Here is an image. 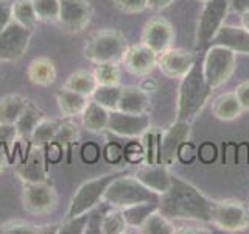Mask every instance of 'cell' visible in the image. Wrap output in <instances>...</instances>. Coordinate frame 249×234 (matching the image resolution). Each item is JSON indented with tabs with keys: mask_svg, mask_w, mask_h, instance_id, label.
Wrapping results in <instances>:
<instances>
[{
	"mask_svg": "<svg viewBox=\"0 0 249 234\" xmlns=\"http://www.w3.org/2000/svg\"><path fill=\"white\" fill-rule=\"evenodd\" d=\"M215 201L192 183L173 175L168 189L160 195L159 213L170 220L212 223Z\"/></svg>",
	"mask_w": 249,
	"mask_h": 234,
	"instance_id": "cell-1",
	"label": "cell"
},
{
	"mask_svg": "<svg viewBox=\"0 0 249 234\" xmlns=\"http://www.w3.org/2000/svg\"><path fill=\"white\" fill-rule=\"evenodd\" d=\"M202 57L204 52L196 55L192 69L187 72L185 77L181 78L178 88V98H176V120L182 122H193L196 116L206 106L210 97V86L204 77V69H202Z\"/></svg>",
	"mask_w": 249,
	"mask_h": 234,
	"instance_id": "cell-2",
	"label": "cell"
},
{
	"mask_svg": "<svg viewBox=\"0 0 249 234\" xmlns=\"http://www.w3.org/2000/svg\"><path fill=\"white\" fill-rule=\"evenodd\" d=\"M103 200L109 203L112 208L123 209L137 203L145 201H156L159 203L160 195L140 183L136 176H128L126 174L115 178L114 181L107 186Z\"/></svg>",
	"mask_w": 249,
	"mask_h": 234,
	"instance_id": "cell-3",
	"label": "cell"
},
{
	"mask_svg": "<svg viewBox=\"0 0 249 234\" xmlns=\"http://www.w3.org/2000/svg\"><path fill=\"white\" fill-rule=\"evenodd\" d=\"M128 49L126 39L117 30H101L89 38L84 47V57L93 64L100 62H122Z\"/></svg>",
	"mask_w": 249,
	"mask_h": 234,
	"instance_id": "cell-4",
	"label": "cell"
},
{
	"mask_svg": "<svg viewBox=\"0 0 249 234\" xmlns=\"http://www.w3.org/2000/svg\"><path fill=\"white\" fill-rule=\"evenodd\" d=\"M124 174H126V172H112V174H106L97 178H92L89 181H84L73 194L72 200H70L67 213H66V218L89 213V211L95 208L98 203L103 201L107 186L111 184L115 178H119Z\"/></svg>",
	"mask_w": 249,
	"mask_h": 234,
	"instance_id": "cell-5",
	"label": "cell"
},
{
	"mask_svg": "<svg viewBox=\"0 0 249 234\" xmlns=\"http://www.w3.org/2000/svg\"><path fill=\"white\" fill-rule=\"evenodd\" d=\"M235 53L232 50L223 45L210 44L202 57V69H204V77L210 89L213 91L228 81L235 70Z\"/></svg>",
	"mask_w": 249,
	"mask_h": 234,
	"instance_id": "cell-6",
	"label": "cell"
},
{
	"mask_svg": "<svg viewBox=\"0 0 249 234\" xmlns=\"http://www.w3.org/2000/svg\"><path fill=\"white\" fill-rule=\"evenodd\" d=\"M229 10L231 0H206L196 25L198 50H202L204 47L210 45L215 33L224 23Z\"/></svg>",
	"mask_w": 249,
	"mask_h": 234,
	"instance_id": "cell-7",
	"label": "cell"
},
{
	"mask_svg": "<svg viewBox=\"0 0 249 234\" xmlns=\"http://www.w3.org/2000/svg\"><path fill=\"white\" fill-rule=\"evenodd\" d=\"M58 205V195L47 181L25 183L22 189V206L33 215L49 214Z\"/></svg>",
	"mask_w": 249,
	"mask_h": 234,
	"instance_id": "cell-8",
	"label": "cell"
},
{
	"mask_svg": "<svg viewBox=\"0 0 249 234\" xmlns=\"http://www.w3.org/2000/svg\"><path fill=\"white\" fill-rule=\"evenodd\" d=\"M212 225L223 231L237 233L249 225V213L243 203L235 200L215 201Z\"/></svg>",
	"mask_w": 249,
	"mask_h": 234,
	"instance_id": "cell-9",
	"label": "cell"
},
{
	"mask_svg": "<svg viewBox=\"0 0 249 234\" xmlns=\"http://www.w3.org/2000/svg\"><path fill=\"white\" fill-rule=\"evenodd\" d=\"M31 41V30L11 22L0 31V62H13L23 57Z\"/></svg>",
	"mask_w": 249,
	"mask_h": 234,
	"instance_id": "cell-10",
	"label": "cell"
},
{
	"mask_svg": "<svg viewBox=\"0 0 249 234\" xmlns=\"http://www.w3.org/2000/svg\"><path fill=\"white\" fill-rule=\"evenodd\" d=\"M92 5L89 0H59V25L70 33L83 31L92 19Z\"/></svg>",
	"mask_w": 249,
	"mask_h": 234,
	"instance_id": "cell-11",
	"label": "cell"
},
{
	"mask_svg": "<svg viewBox=\"0 0 249 234\" xmlns=\"http://www.w3.org/2000/svg\"><path fill=\"white\" fill-rule=\"evenodd\" d=\"M151 122L148 114H129L115 109L109 113L107 130L122 137H139L150 131Z\"/></svg>",
	"mask_w": 249,
	"mask_h": 234,
	"instance_id": "cell-12",
	"label": "cell"
},
{
	"mask_svg": "<svg viewBox=\"0 0 249 234\" xmlns=\"http://www.w3.org/2000/svg\"><path fill=\"white\" fill-rule=\"evenodd\" d=\"M190 137V122L176 120L171 127L163 133L159 140V162L171 166L176 158L178 152L184 142Z\"/></svg>",
	"mask_w": 249,
	"mask_h": 234,
	"instance_id": "cell-13",
	"label": "cell"
},
{
	"mask_svg": "<svg viewBox=\"0 0 249 234\" xmlns=\"http://www.w3.org/2000/svg\"><path fill=\"white\" fill-rule=\"evenodd\" d=\"M195 59H196V55L170 47V49L159 53L158 67L165 77L173 78V80H181L192 69Z\"/></svg>",
	"mask_w": 249,
	"mask_h": 234,
	"instance_id": "cell-14",
	"label": "cell"
},
{
	"mask_svg": "<svg viewBox=\"0 0 249 234\" xmlns=\"http://www.w3.org/2000/svg\"><path fill=\"white\" fill-rule=\"evenodd\" d=\"M175 39V31L171 23L165 19H151L145 23L142 30V44L150 47L156 53H162L171 47Z\"/></svg>",
	"mask_w": 249,
	"mask_h": 234,
	"instance_id": "cell-15",
	"label": "cell"
},
{
	"mask_svg": "<svg viewBox=\"0 0 249 234\" xmlns=\"http://www.w3.org/2000/svg\"><path fill=\"white\" fill-rule=\"evenodd\" d=\"M124 69L132 75H148L151 70L158 66V53L153 52L150 47L140 42L139 45H131L124 52L122 59Z\"/></svg>",
	"mask_w": 249,
	"mask_h": 234,
	"instance_id": "cell-16",
	"label": "cell"
},
{
	"mask_svg": "<svg viewBox=\"0 0 249 234\" xmlns=\"http://www.w3.org/2000/svg\"><path fill=\"white\" fill-rule=\"evenodd\" d=\"M18 175L23 183H42L47 181L45 156L41 145L33 144L27 155V158L16 167Z\"/></svg>",
	"mask_w": 249,
	"mask_h": 234,
	"instance_id": "cell-17",
	"label": "cell"
},
{
	"mask_svg": "<svg viewBox=\"0 0 249 234\" xmlns=\"http://www.w3.org/2000/svg\"><path fill=\"white\" fill-rule=\"evenodd\" d=\"M216 45H223L226 49L232 50L233 53L249 55V31L243 27L223 25L216 31L212 42Z\"/></svg>",
	"mask_w": 249,
	"mask_h": 234,
	"instance_id": "cell-18",
	"label": "cell"
},
{
	"mask_svg": "<svg viewBox=\"0 0 249 234\" xmlns=\"http://www.w3.org/2000/svg\"><path fill=\"white\" fill-rule=\"evenodd\" d=\"M134 176L140 183H143L148 189L154 191L159 195L168 189L171 179H173V175L170 174L168 166H165V164H148L145 167H140Z\"/></svg>",
	"mask_w": 249,
	"mask_h": 234,
	"instance_id": "cell-19",
	"label": "cell"
},
{
	"mask_svg": "<svg viewBox=\"0 0 249 234\" xmlns=\"http://www.w3.org/2000/svg\"><path fill=\"white\" fill-rule=\"evenodd\" d=\"M151 108V98L142 86H122L119 111L129 114H148Z\"/></svg>",
	"mask_w": 249,
	"mask_h": 234,
	"instance_id": "cell-20",
	"label": "cell"
},
{
	"mask_svg": "<svg viewBox=\"0 0 249 234\" xmlns=\"http://www.w3.org/2000/svg\"><path fill=\"white\" fill-rule=\"evenodd\" d=\"M56 67L50 58L39 57L30 61L27 67L28 80L36 86H50L56 81Z\"/></svg>",
	"mask_w": 249,
	"mask_h": 234,
	"instance_id": "cell-21",
	"label": "cell"
},
{
	"mask_svg": "<svg viewBox=\"0 0 249 234\" xmlns=\"http://www.w3.org/2000/svg\"><path fill=\"white\" fill-rule=\"evenodd\" d=\"M90 97H86L83 94H78L75 91H70L66 88H61L56 92V103L61 114L64 117H75L81 116L83 111L88 106Z\"/></svg>",
	"mask_w": 249,
	"mask_h": 234,
	"instance_id": "cell-22",
	"label": "cell"
},
{
	"mask_svg": "<svg viewBox=\"0 0 249 234\" xmlns=\"http://www.w3.org/2000/svg\"><path fill=\"white\" fill-rule=\"evenodd\" d=\"M241 111L243 108H241L235 92H224L218 96L212 103V113L218 120H233L241 114Z\"/></svg>",
	"mask_w": 249,
	"mask_h": 234,
	"instance_id": "cell-23",
	"label": "cell"
},
{
	"mask_svg": "<svg viewBox=\"0 0 249 234\" xmlns=\"http://www.w3.org/2000/svg\"><path fill=\"white\" fill-rule=\"evenodd\" d=\"M109 109L105 106H101L97 101H89L88 106L83 111V125L84 128L90 131V133H101L107 130V123H109Z\"/></svg>",
	"mask_w": 249,
	"mask_h": 234,
	"instance_id": "cell-24",
	"label": "cell"
},
{
	"mask_svg": "<svg viewBox=\"0 0 249 234\" xmlns=\"http://www.w3.org/2000/svg\"><path fill=\"white\" fill-rule=\"evenodd\" d=\"M28 100L18 94L0 98V123H16L20 114L25 111Z\"/></svg>",
	"mask_w": 249,
	"mask_h": 234,
	"instance_id": "cell-25",
	"label": "cell"
},
{
	"mask_svg": "<svg viewBox=\"0 0 249 234\" xmlns=\"http://www.w3.org/2000/svg\"><path fill=\"white\" fill-rule=\"evenodd\" d=\"M98 86L97 78L90 70H76V72L70 74L62 88L75 91L78 94H83L86 97H92L93 91Z\"/></svg>",
	"mask_w": 249,
	"mask_h": 234,
	"instance_id": "cell-26",
	"label": "cell"
},
{
	"mask_svg": "<svg viewBox=\"0 0 249 234\" xmlns=\"http://www.w3.org/2000/svg\"><path fill=\"white\" fill-rule=\"evenodd\" d=\"M158 209H159V203L145 201V203H137V205L123 208L122 213H123L124 220H126V225L131 226V228L139 230L146 218L150 217L153 213H156Z\"/></svg>",
	"mask_w": 249,
	"mask_h": 234,
	"instance_id": "cell-27",
	"label": "cell"
},
{
	"mask_svg": "<svg viewBox=\"0 0 249 234\" xmlns=\"http://www.w3.org/2000/svg\"><path fill=\"white\" fill-rule=\"evenodd\" d=\"M41 119H44L42 113L39 111V109L33 103H31V101H28L25 111L20 114L18 122H16V128H18L19 137L25 139V140H30L31 135H33L35 127L39 123V120H41Z\"/></svg>",
	"mask_w": 249,
	"mask_h": 234,
	"instance_id": "cell-28",
	"label": "cell"
},
{
	"mask_svg": "<svg viewBox=\"0 0 249 234\" xmlns=\"http://www.w3.org/2000/svg\"><path fill=\"white\" fill-rule=\"evenodd\" d=\"M122 96V86L119 84H98L92 94V100L105 106L109 111H115L119 108Z\"/></svg>",
	"mask_w": 249,
	"mask_h": 234,
	"instance_id": "cell-29",
	"label": "cell"
},
{
	"mask_svg": "<svg viewBox=\"0 0 249 234\" xmlns=\"http://www.w3.org/2000/svg\"><path fill=\"white\" fill-rule=\"evenodd\" d=\"M143 234H173L176 233V226L173 220L159 213V209L153 213L150 217L143 222V225L137 230Z\"/></svg>",
	"mask_w": 249,
	"mask_h": 234,
	"instance_id": "cell-30",
	"label": "cell"
},
{
	"mask_svg": "<svg viewBox=\"0 0 249 234\" xmlns=\"http://www.w3.org/2000/svg\"><path fill=\"white\" fill-rule=\"evenodd\" d=\"M13 19L19 25L33 30L37 23V16L35 11L33 0H14L13 2Z\"/></svg>",
	"mask_w": 249,
	"mask_h": 234,
	"instance_id": "cell-31",
	"label": "cell"
},
{
	"mask_svg": "<svg viewBox=\"0 0 249 234\" xmlns=\"http://www.w3.org/2000/svg\"><path fill=\"white\" fill-rule=\"evenodd\" d=\"M61 122L59 120H49V119H41L39 123L35 127L33 135H31V142L36 145H47L53 144V139L56 136V131L59 128Z\"/></svg>",
	"mask_w": 249,
	"mask_h": 234,
	"instance_id": "cell-32",
	"label": "cell"
},
{
	"mask_svg": "<svg viewBox=\"0 0 249 234\" xmlns=\"http://www.w3.org/2000/svg\"><path fill=\"white\" fill-rule=\"evenodd\" d=\"M80 136H81L80 128H78V125L75 122L72 120L61 122L59 128L56 131V136L53 139V144L59 145L61 148H70L80 140Z\"/></svg>",
	"mask_w": 249,
	"mask_h": 234,
	"instance_id": "cell-33",
	"label": "cell"
},
{
	"mask_svg": "<svg viewBox=\"0 0 249 234\" xmlns=\"http://www.w3.org/2000/svg\"><path fill=\"white\" fill-rule=\"evenodd\" d=\"M126 220H124L122 209L111 208L106 213L103 223H101V233L103 234H123L126 233Z\"/></svg>",
	"mask_w": 249,
	"mask_h": 234,
	"instance_id": "cell-34",
	"label": "cell"
},
{
	"mask_svg": "<svg viewBox=\"0 0 249 234\" xmlns=\"http://www.w3.org/2000/svg\"><path fill=\"white\" fill-rule=\"evenodd\" d=\"M93 75L98 84H119L120 67L117 66V62H100V64H95Z\"/></svg>",
	"mask_w": 249,
	"mask_h": 234,
	"instance_id": "cell-35",
	"label": "cell"
},
{
	"mask_svg": "<svg viewBox=\"0 0 249 234\" xmlns=\"http://www.w3.org/2000/svg\"><path fill=\"white\" fill-rule=\"evenodd\" d=\"M35 11L39 20L58 22L59 18V0H33Z\"/></svg>",
	"mask_w": 249,
	"mask_h": 234,
	"instance_id": "cell-36",
	"label": "cell"
},
{
	"mask_svg": "<svg viewBox=\"0 0 249 234\" xmlns=\"http://www.w3.org/2000/svg\"><path fill=\"white\" fill-rule=\"evenodd\" d=\"M89 213L64 218V222L59 225V233L62 234H84L86 233V223H88Z\"/></svg>",
	"mask_w": 249,
	"mask_h": 234,
	"instance_id": "cell-37",
	"label": "cell"
},
{
	"mask_svg": "<svg viewBox=\"0 0 249 234\" xmlns=\"http://www.w3.org/2000/svg\"><path fill=\"white\" fill-rule=\"evenodd\" d=\"M0 233H5V234H36L37 225H31L28 222H22V220L6 222L3 225H0Z\"/></svg>",
	"mask_w": 249,
	"mask_h": 234,
	"instance_id": "cell-38",
	"label": "cell"
},
{
	"mask_svg": "<svg viewBox=\"0 0 249 234\" xmlns=\"http://www.w3.org/2000/svg\"><path fill=\"white\" fill-rule=\"evenodd\" d=\"M19 139V133L16 123H0V147L10 150L11 145Z\"/></svg>",
	"mask_w": 249,
	"mask_h": 234,
	"instance_id": "cell-39",
	"label": "cell"
},
{
	"mask_svg": "<svg viewBox=\"0 0 249 234\" xmlns=\"http://www.w3.org/2000/svg\"><path fill=\"white\" fill-rule=\"evenodd\" d=\"M112 2L120 11L128 14L142 13L146 10V0H112Z\"/></svg>",
	"mask_w": 249,
	"mask_h": 234,
	"instance_id": "cell-40",
	"label": "cell"
},
{
	"mask_svg": "<svg viewBox=\"0 0 249 234\" xmlns=\"http://www.w3.org/2000/svg\"><path fill=\"white\" fill-rule=\"evenodd\" d=\"M11 22H14L13 2H10V0H0V31L6 28Z\"/></svg>",
	"mask_w": 249,
	"mask_h": 234,
	"instance_id": "cell-41",
	"label": "cell"
},
{
	"mask_svg": "<svg viewBox=\"0 0 249 234\" xmlns=\"http://www.w3.org/2000/svg\"><path fill=\"white\" fill-rule=\"evenodd\" d=\"M233 92H235L243 111H249V80H245L240 84H237V88Z\"/></svg>",
	"mask_w": 249,
	"mask_h": 234,
	"instance_id": "cell-42",
	"label": "cell"
},
{
	"mask_svg": "<svg viewBox=\"0 0 249 234\" xmlns=\"http://www.w3.org/2000/svg\"><path fill=\"white\" fill-rule=\"evenodd\" d=\"M173 2L175 0H146V8L159 11V10H165V8L170 6Z\"/></svg>",
	"mask_w": 249,
	"mask_h": 234,
	"instance_id": "cell-43",
	"label": "cell"
},
{
	"mask_svg": "<svg viewBox=\"0 0 249 234\" xmlns=\"http://www.w3.org/2000/svg\"><path fill=\"white\" fill-rule=\"evenodd\" d=\"M231 10L238 14L249 11V0H231Z\"/></svg>",
	"mask_w": 249,
	"mask_h": 234,
	"instance_id": "cell-44",
	"label": "cell"
},
{
	"mask_svg": "<svg viewBox=\"0 0 249 234\" xmlns=\"http://www.w3.org/2000/svg\"><path fill=\"white\" fill-rule=\"evenodd\" d=\"M240 16H241V27L249 31V11L241 13Z\"/></svg>",
	"mask_w": 249,
	"mask_h": 234,
	"instance_id": "cell-45",
	"label": "cell"
},
{
	"mask_svg": "<svg viewBox=\"0 0 249 234\" xmlns=\"http://www.w3.org/2000/svg\"><path fill=\"white\" fill-rule=\"evenodd\" d=\"M198 2H202V3H204V2H206V0H198Z\"/></svg>",
	"mask_w": 249,
	"mask_h": 234,
	"instance_id": "cell-46",
	"label": "cell"
}]
</instances>
